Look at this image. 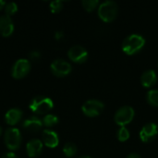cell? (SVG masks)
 <instances>
[{
  "mask_svg": "<svg viewBox=\"0 0 158 158\" xmlns=\"http://www.w3.org/2000/svg\"><path fill=\"white\" fill-rule=\"evenodd\" d=\"M145 44V39L143 35L132 33L127 36L122 43V50L127 55H134L138 53Z\"/></svg>",
  "mask_w": 158,
  "mask_h": 158,
  "instance_id": "obj_1",
  "label": "cell"
},
{
  "mask_svg": "<svg viewBox=\"0 0 158 158\" xmlns=\"http://www.w3.org/2000/svg\"><path fill=\"white\" fill-rule=\"evenodd\" d=\"M118 7L115 1H105L99 5L98 15L105 22H110L114 20L118 15Z\"/></svg>",
  "mask_w": 158,
  "mask_h": 158,
  "instance_id": "obj_2",
  "label": "cell"
},
{
  "mask_svg": "<svg viewBox=\"0 0 158 158\" xmlns=\"http://www.w3.org/2000/svg\"><path fill=\"white\" fill-rule=\"evenodd\" d=\"M54 107L53 101L45 96H36L34 97L31 104H30V109L38 115H44L49 112Z\"/></svg>",
  "mask_w": 158,
  "mask_h": 158,
  "instance_id": "obj_3",
  "label": "cell"
},
{
  "mask_svg": "<svg viewBox=\"0 0 158 158\" xmlns=\"http://www.w3.org/2000/svg\"><path fill=\"white\" fill-rule=\"evenodd\" d=\"M134 115H135V112L131 106H124L120 107L119 109H118V111L115 114L114 119L118 125H119L120 127H125V125L132 121Z\"/></svg>",
  "mask_w": 158,
  "mask_h": 158,
  "instance_id": "obj_4",
  "label": "cell"
},
{
  "mask_svg": "<svg viewBox=\"0 0 158 158\" xmlns=\"http://www.w3.org/2000/svg\"><path fill=\"white\" fill-rule=\"evenodd\" d=\"M21 143V135L18 129L9 128L5 132V144L11 151H16Z\"/></svg>",
  "mask_w": 158,
  "mask_h": 158,
  "instance_id": "obj_5",
  "label": "cell"
},
{
  "mask_svg": "<svg viewBox=\"0 0 158 158\" xmlns=\"http://www.w3.org/2000/svg\"><path fill=\"white\" fill-rule=\"evenodd\" d=\"M104 108L105 105L103 102L96 99H90L82 105L81 111L85 116L93 118L100 115L103 112Z\"/></svg>",
  "mask_w": 158,
  "mask_h": 158,
  "instance_id": "obj_6",
  "label": "cell"
},
{
  "mask_svg": "<svg viewBox=\"0 0 158 158\" xmlns=\"http://www.w3.org/2000/svg\"><path fill=\"white\" fill-rule=\"evenodd\" d=\"M30 69L31 63L28 59H18L12 67L11 75L14 79H22L30 72Z\"/></svg>",
  "mask_w": 158,
  "mask_h": 158,
  "instance_id": "obj_7",
  "label": "cell"
},
{
  "mask_svg": "<svg viewBox=\"0 0 158 158\" xmlns=\"http://www.w3.org/2000/svg\"><path fill=\"white\" fill-rule=\"evenodd\" d=\"M72 70L71 65L64 59H56L51 64V71L56 77L68 76Z\"/></svg>",
  "mask_w": 158,
  "mask_h": 158,
  "instance_id": "obj_8",
  "label": "cell"
},
{
  "mask_svg": "<svg viewBox=\"0 0 158 158\" xmlns=\"http://www.w3.org/2000/svg\"><path fill=\"white\" fill-rule=\"evenodd\" d=\"M68 56L69 59L75 63H83L88 58V52L81 45H74L69 48Z\"/></svg>",
  "mask_w": 158,
  "mask_h": 158,
  "instance_id": "obj_9",
  "label": "cell"
},
{
  "mask_svg": "<svg viewBox=\"0 0 158 158\" xmlns=\"http://www.w3.org/2000/svg\"><path fill=\"white\" fill-rule=\"evenodd\" d=\"M158 134V126L154 123V122H150L145 124L141 131H140V139L144 142V143H148L153 141Z\"/></svg>",
  "mask_w": 158,
  "mask_h": 158,
  "instance_id": "obj_10",
  "label": "cell"
},
{
  "mask_svg": "<svg viewBox=\"0 0 158 158\" xmlns=\"http://www.w3.org/2000/svg\"><path fill=\"white\" fill-rule=\"evenodd\" d=\"M14 31V24L11 18L7 15L0 17V34L4 37L10 36Z\"/></svg>",
  "mask_w": 158,
  "mask_h": 158,
  "instance_id": "obj_11",
  "label": "cell"
},
{
  "mask_svg": "<svg viewBox=\"0 0 158 158\" xmlns=\"http://www.w3.org/2000/svg\"><path fill=\"white\" fill-rule=\"evenodd\" d=\"M43 141L45 146L49 148H56L58 145L59 138L56 131L51 130H44L43 132Z\"/></svg>",
  "mask_w": 158,
  "mask_h": 158,
  "instance_id": "obj_12",
  "label": "cell"
},
{
  "mask_svg": "<svg viewBox=\"0 0 158 158\" xmlns=\"http://www.w3.org/2000/svg\"><path fill=\"white\" fill-rule=\"evenodd\" d=\"M27 154L30 157L34 158L39 156L43 151V143L38 139H33L27 143Z\"/></svg>",
  "mask_w": 158,
  "mask_h": 158,
  "instance_id": "obj_13",
  "label": "cell"
},
{
  "mask_svg": "<svg viewBox=\"0 0 158 158\" xmlns=\"http://www.w3.org/2000/svg\"><path fill=\"white\" fill-rule=\"evenodd\" d=\"M157 81V75L156 73V71L154 69H148V70H145L142 76H141V82H142V85L144 86V87H152L153 85L156 84Z\"/></svg>",
  "mask_w": 158,
  "mask_h": 158,
  "instance_id": "obj_14",
  "label": "cell"
},
{
  "mask_svg": "<svg viewBox=\"0 0 158 158\" xmlns=\"http://www.w3.org/2000/svg\"><path fill=\"white\" fill-rule=\"evenodd\" d=\"M22 126L28 131H32V132L38 131L43 127V120H41L39 118L36 117H31L30 118L24 120Z\"/></svg>",
  "mask_w": 158,
  "mask_h": 158,
  "instance_id": "obj_15",
  "label": "cell"
},
{
  "mask_svg": "<svg viewBox=\"0 0 158 158\" xmlns=\"http://www.w3.org/2000/svg\"><path fill=\"white\" fill-rule=\"evenodd\" d=\"M21 117H22V112L20 109L12 108V109H9L6 112V114L5 115V120H6V124H8L10 126H14L19 122Z\"/></svg>",
  "mask_w": 158,
  "mask_h": 158,
  "instance_id": "obj_16",
  "label": "cell"
},
{
  "mask_svg": "<svg viewBox=\"0 0 158 158\" xmlns=\"http://www.w3.org/2000/svg\"><path fill=\"white\" fill-rule=\"evenodd\" d=\"M146 98L151 106L158 107V90H150L147 93Z\"/></svg>",
  "mask_w": 158,
  "mask_h": 158,
  "instance_id": "obj_17",
  "label": "cell"
},
{
  "mask_svg": "<svg viewBox=\"0 0 158 158\" xmlns=\"http://www.w3.org/2000/svg\"><path fill=\"white\" fill-rule=\"evenodd\" d=\"M58 123V118L56 115L48 114L43 119V124L46 127H53Z\"/></svg>",
  "mask_w": 158,
  "mask_h": 158,
  "instance_id": "obj_18",
  "label": "cell"
},
{
  "mask_svg": "<svg viewBox=\"0 0 158 158\" xmlns=\"http://www.w3.org/2000/svg\"><path fill=\"white\" fill-rule=\"evenodd\" d=\"M63 152L66 155V156L71 157V156L76 155V153H77V146L74 143H68L65 144V146L63 148Z\"/></svg>",
  "mask_w": 158,
  "mask_h": 158,
  "instance_id": "obj_19",
  "label": "cell"
},
{
  "mask_svg": "<svg viewBox=\"0 0 158 158\" xmlns=\"http://www.w3.org/2000/svg\"><path fill=\"white\" fill-rule=\"evenodd\" d=\"M82 6L84 7L85 10H87L88 12L93 11L95 7H97L99 1L98 0H83L81 2Z\"/></svg>",
  "mask_w": 158,
  "mask_h": 158,
  "instance_id": "obj_20",
  "label": "cell"
},
{
  "mask_svg": "<svg viewBox=\"0 0 158 158\" xmlns=\"http://www.w3.org/2000/svg\"><path fill=\"white\" fill-rule=\"evenodd\" d=\"M130 138V131L125 127H120L118 131V139L120 142H125Z\"/></svg>",
  "mask_w": 158,
  "mask_h": 158,
  "instance_id": "obj_21",
  "label": "cell"
},
{
  "mask_svg": "<svg viewBox=\"0 0 158 158\" xmlns=\"http://www.w3.org/2000/svg\"><path fill=\"white\" fill-rule=\"evenodd\" d=\"M5 11H6V14L7 16H9V17L12 16V15H14L18 11V6H17V4L16 3H13V2L6 4V6H5Z\"/></svg>",
  "mask_w": 158,
  "mask_h": 158,
  "instance_id": "obj_22",
  "label": "cell"
},
{
  "mask_svg": "<svg viewBox=\"0 0 158 158\" xmlns=\"http://www.w3.org/2000/svg\"><path fill=\"white\" fill-rule=\"evenodd\" d=\"M63 7V3L62 1H53L50 3V10L52 13H57L59 12Z\"/></svg>",
  "mask_w": 158,
  "mask_h": 158,
  "instance_id": "obj_23",
  "label": "cell"
},
{
  "mask_svg": "<svg viewBox=\"0 0 158 158\" xmlns=\"http://www.w3.org/2000/svg\"><path fill=\"white\" fill-rule=\"evenodd\" d=\"M29 56H30L31 59H32V60H38L41 57V54L39 51H31L29 54Z\"/></svg>",
  "mask_w": 158,
  "mask_h": 158,
  "instance_id": "obj_24",
  "label": "cell"
},
{
  "mask_svg": "<svg viewBox=\"0 0 158 158\" xmlns=\"http://www.w3.org/2000/svg\"><path fill=\"white\" fill-rule=\"evenodd\" d=\"M63 36H64V33H63V31H56V34H55V37H56V40H60V39H62V38H63Z\"/></svg>",
  "mask_w": 158,
  "mask_h": 158,
  "instance_id": "obj_25",
  "label": "cell"
},
{
  "mask_svg": "<svg viewBox=\"0 0 158 158\" xmlns=\"http://www.w3.org/2000/svg\"><path fill=\"white\" fill-rule=\"evenodd\" d=\"M2 158H18L17 156H16V155L14 154V153H6V154H5L3 156H2Z\"/></svg>",
  "mask_w": 158,
  "mask_h": 158,
  "instance_id": "obj_26",
  "label": "cell"
},
{
  "mask_svg": "<svg viewBox=\"0 0 158 158\" xmlns=\"http://www.w3.org/2000/svg\"><path fill=\"white\" fill-rule=\"evenodd\" d=\"M127 158H142L141 157V156L140 155H138V154H136V153H132V154H130Z\"/></svg>",
  "mask_w": 158,
  "mask_h": 158,
  "instance_id": "obj_27",
  "label": "cell"
},
{
  "mask_svg": "<svg viewBox=\"0 0 158 158\" xmlns=\"http://www.w3.org/2000/svg\"><path fill=\"white\" fill-rule=\"evenodd\" d=\"M6 6V2L5 1H2V0H0V10L3 8V7H5Z\"/></svg>",
  "mask_w": 158,
  "mask_h": 158,
  "instance_id": "obj_28",
  "label": "cell"
},
{
  "mask_svg": "<svg viewBox=\"0 0 158 158\" xmlns=\"http://www.w3.org/2000/svg\"><path fill=\"white\" fill-rule=\"evenodd\" d=\"M80 158H92L91 156H81V157Z\"/></svg>",
  "mask_w": 158,
  "mask_h": 158,
  "instance_id": "obj_29",
  "label": "cell"
},
{
  "mask_svg": "<svg viewBox=\"0 0 158 158\" xmlns=\"http://www.w3.org/2000/svg\"><path fill=\"white\" fill-rule=\"evenodd\" d=\"M1 131H2V130H1V128H0V135H1Z\"/></svg>",
  "mask_w": 158,
  "mask_h": 158,
  "instance_id": "obj_30",
  "label": "cell"
}]
</instances>
